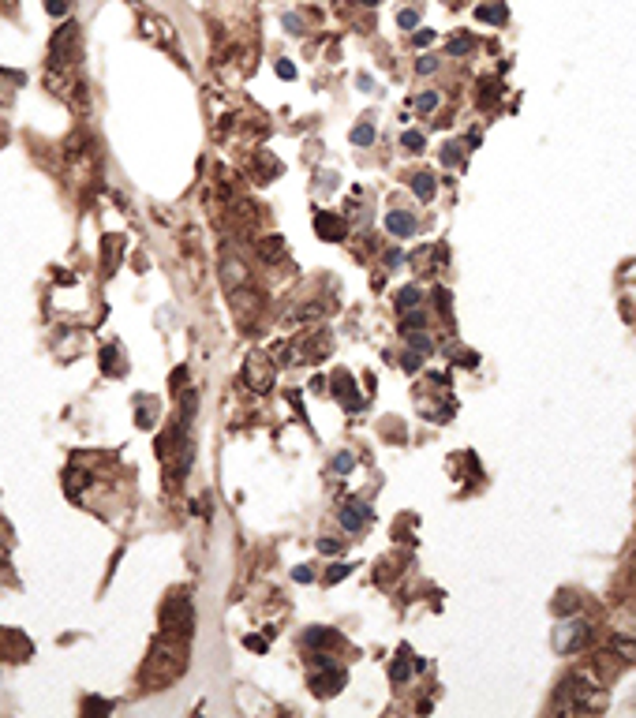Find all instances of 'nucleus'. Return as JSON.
I'll list each match as a JSON object with an SVG mask.
<instances>
[{
    "mask_svg": "<svg viewBox=\"0 0 636 718\" xmlns=\"http://www.w3.org/2000/svg\"><path fill=\"white\" fill-rule=\"evenodd\" d=\"M603 707H606V692L596 685V678H588V673L565 678V685L558 692V711L584 714V711H603Z\"/></svg>",
    "mask_w": 636,
    "mask_h": 718,
    "instance_id": "1",
    "label": "nucleus"
},
{
    "mask_svg": "<svg viewBox=\"0 0 636 718\" xmlns=\"http://www.w3.org/2000/svg\"><path fill=\"white\" fill-rule=\"evenodd\" d=\"M184 654H187V640H180V637H165L150 647V662H146V681H154V685H165V681H173L176 673L184 670Z\"/></svg>",
    "mask_w": 636,
    "mask_h": 718,
    "instance_id": "2",
    "label": "nucleus"
},
{
    "mask_svg": "<svg viewBox=\"0 0 636 718\" xmlns=\"http://www.w3.org/2000/svg\"><path fill=\"white\" fill-rule=\"evenodd\" d=\"M191 628H195V610H191V599L187 595H173L161 606V632L187 640Z\"/></svg>",
    "mask_w": 636,
    "mask_h": 718,
    "instance_id": "3",
    "label": "nucleus"
},
{
    "mask_svg": "<svg viewBox=\"0 0 636 718\" xmlns=\"http://www.w3.org/2000/svg\"><path fill=\"white\" fill-rule=\"evenodd\" d=\"M244 382H247V389H254V393H270L273 382H278V367H273V359L262 355V352H251V355L244 359Z\"/></svg>",
    "mask_w": 636,
    "mask_h": 718,
    "instance_id": "4",
    "label": "nucleus"
},
{
    "mask_svg": "<svg viewBox=\"0 0 636 718\" xmlns=\"http://www.w3.org/2000/svg\"><path fill=\"white\" fill-rule=\"evenodd\" d=\"M79 41V27L75 23H64L56 34H53V41H49V60H53V68H64V64H72V46Z\"/></svg>",
    "mask_w": 636,
    "mask_h": 718,
    "instance_id": "5",
    "label": "nucleus"
},
{
    "mask_svg": "<svg viewBox=\"0 0 636 718\" xmlns=\"http://www.w3.org/2000/svg\"><path fill=\"white\" fill-rule=\"evenodd\" d=\"M588 640H591V625H588V621H569V625H562V628L554 632V647H558L562 654L580 651Z\"/></svg>",
    "mask_w": 636,
    "mask_h": 718,
    "instance_id": "6",
    "label": "nucleus"
},
{
    "mask_svg": "<svg viewBox=\"0 0 636 718\" xmlns=\"http://www.w3.org/2000/svg\"><path fill=\"white\" fill-rule=\"evenodd\" d=\"M341 688H345V670H337V666H326L322 673H314L311 678V692L322 696V700L326 696H337Z\"/></svg>",
    "mask_w": 636,
    "mask_h": 718,
    "instance_id": "7",
    "label": "nucleus"
},
{
    "mask_svg": "<svg viewBox=\"0 0 636 718\" xmlns=\"http://www.w3.org/2000/svg\"><path fill=\"white\" fill-rule=\"evenodd\" d=\"M314 232H318V240L337 244V240H345V221L337 214H330V209H318L314 214Z\"/></svg>",
    "mask_w": 636,
    "mask_h": 718,
    "instance_id": "8",
    "label": "nucleus"
},
{
    "mask_svg": "<svg viewBox=\"0 0 636 718\" xmlns=\"http://www.w3.org/2000/svg\"><path fill=\"white\" fill-rule=\"evenodd\" d=\"M333 386H337V397H341V405H345V408H352V412H359V408H364V400H359V393H356L352 374L337 371V374H333Z\"/></svg>",
    "mask_w": 636,
    "mask_h": 718,
    "instance_id": "9",
    "label": "nucleus"
},
{
    "mask_svg": "<svg viewBox=\"0 0 636 718\" xmlns=\"http://www.w3.org/2000/svg\"><path fill=\"white\" fill-rule=\"evenodd\" d=\"M221 269H225V285H228L232 292L247 285V269H244V262H240L236 255H232V251H225V255H221Z\"/></svg>",
    "mask_w": 636,
    "mask_h": 718,
    "instance_id": "10",
    "label": "nucleus"
},
{
    "mask_svg": "<svg viewBox=\"0 0 636 718\" xmlns=\"http://www.w3.org/2000/svg\"><path fill=\"white\" fill-rule=\"evenodd\" d=\"M367 520H371V509H367L364 501H359V498L345 501V509H341V524L348 527V532H359V527H364Z\"/></svg>",
    "mask_w": 636,
    "mask_h": 718,
    "instance_id": "11",
    "label": "nucleus"
},
{
    "mask_svg": "<svg viewBox=\"0 0 636 718\" xmlns=\"http://www.w3.org/2000/svg\"><path fill=\"white\" fill-rule=\"evenodd\" d=\"M412 659V651L408 647H400L397 651V659H393V666H390V681L393 685H405L408 678H412V673H416V662H408Z\"/></svg>",
    "mask_w": 636,
    "mask_h": 718,
    "instance_id": "12",
    "label": "nucleus"
},
{
    "mask_svg": "<svg viewBox=\"0 0 636 718\" xmlns=\"http://www.w3.org/2000/svg\"><path fill=\"white\" fill-rule=\"evenodd\" d=\"M386 228L393 232V236L408 240V236H416V218L412 214H400V209H390V214H386Z\"/></svg>",
    "mask_w": 636,
    "mask_h": 718,
    "instance_id": "13",
    "label": "nucleus"
},
{
    "mask_svg": "<svg viewBox=\"0 0 636 718\" xmlns=\"http://www.w3.org/2000/svg\"><path fill=\"white\" fill-rule=\"evenodd\" d=\"M259 259H262V262H281V259H285V240H281V236L259 240Z\"/></svg>",
    "mask_w": 636,
    "mask_h": 718,
    "instance_id": "14",
    "label": "nucleus"
},
{
    "mask_svg": "<svg viewBox=\"0 0 636 718\" xmlns=\"http://www.w3.org/2000/svg\"><path fill=\"white\" fill-rule=\"evenodd\" d=\"M304 644H307V647H333V644H337V632H333V628H322V625H314V628L304 632Z\"/></svg>",
    "mask_w": 636,
    "mask_h": 718,
    "instance_id": "15",
    "label": "nucleus"
},
{
    "mask_svg": "<svg viewBox=\"0 0 636 718\" xmlns=\"http://www.w3.org/2000/svg\"><path fill=\"white\" fill-rule=\"evenodd\" d=\"M412 192H416L419 202H431V199H434V176L416 173V176H412Z\"/></svg>",
    "mask_w": 636,
    "mask_h": 718,
    "instance_id": "16",
    "label": "nucleus"
},
{
    "mask_svg": "<svg viewBox=\"0 0 636 718\" xmlns=\"http://www.w3.org/2000/svg\"><path fill=\"white\" fill-rule=\"evenodd\" d=\"M330 311H333V303H304V307L292 311V322H300V319H326Z\"/></svg>",
    "mask_w": 636,
    "mask_h": 718,
    "instance_id": "17",
    "label": "nucleus"
},
{
    "mask_svg": "<svg viewBox=\"0 0 636 718\" xmlns=\"http://www.w3.org/2000/svg\"><path fill=\"white\" fill-rule=\"evenodd\" d=\"M416 307H419V288H416V285L400 288V292H397V311L405 314V311H416Z\"/></svg>",
    "mask_w": 636,
    "mask_h": 718,
    "instance_id": "18",
    "label": "nucleus"
},
{
    "mask_svg": "<svg viewBox=\"0 0 636 718\" xmlns=\"http://www.w3.org/2000/svg\"><path fill=\"white\" fill-rule=\"evenodd\" d=\"M352 142L356 146H371L374 142V128H371V124H359V128L352 132Z\"/></svg>",
    "mask_w": 636,
    "mask_h": 718,
    "instance_id": "19",
    "label": "nucleus"
},
{
    "mask_svg": "<svg viewBox=\"0 0 636 718\" xmlns=\"http://www.w3.org/2000/svg\"><path fill=\"white\" fill-rule=\"evenodd\" d=\"M476 15H479V19H486V23H502V19H505V4H491V8H479Z\"/></svg>",
    "mask_w": 636,
    "mask_h": 718,
    "instance_id": "20",
    "label": "nucleus"
},
{
    "mask_svg": "<svg viewBox=\"0 0 636 718\" xmlns=\"http://www.w3.org/2000/svg\"><path fill=\"white\" fill-rule=\"evenodd\" d=\"M400 146H405L408 154H419L423 150V135L419 132H405V135H400Z\"/></svg>",
    "mask_w": 636,
    "mask_h": 718,
    "instance_id": "21",
    "label": "nucleus"
},
{
    "mask_svg": "<svg viewBox=\"0 0 636 718\" xmlns=\"http://www.w3.org/2000/svg\"><path fill=\"white\" fill-rule=\"evenodd\" d=\"M412 105H416V109H419V113H431V109H434V105H438V94H434V90H427V94H419V98H416Z\"/></svg>",
    "mask_w": 636,
    "mask_h": 718,
    "instance_id": "22",
    "label": "nucleus"
},
{
    "mask_svg": "<svg viewBox=\"0 0 636 718\" xmlns=\"http://www.w3.org/2000/svg\"><path fill=\"white\" fill-rule=\"evenodd\" d=\"M348 573H352L348 565H330V573H326V584H341V580H345Z\"/></svg>",
    "mask_w": 636,
    "mask_h": 718,
    "instance_id": "23",
    "label": "nucleus"
},
{
    "mask_svg": "<svg viewBox=\"0 0 636 718\" xmlns=\"http://www.w3.org/2000/svg\"><path fill=\"white\" fill-rule=\"evenodd\" d=\"M318 551H322V554H341L345 543L341 539H318Z\"/></svg>",
    "mask_w": 636,
    "mask_h": 718,
    "instance_id": "24",
    "label": "nucleus"
},
{
    "mask_svg": "<svg viewBox=\"0 0 636 718\" xmlns=\"http://www.w3.org/2000/svg\"><path fill=\"white\" fill-rule=\"evenodd\" d=\"M397 23H400V27H405V30H412V27L419 23V12H416V8H405V12H400V15H397Z\"/></svg>",
    "mask_w": 636,
    "mask_h": 718,
    "instance_id": "25",
    "label": "nucleus"
},
{
    "mask_svg": "<svg viewBox=\"0 0 636 718\" xmlns=\"http://www.w3.org/2000/svg\"><path fill=\"white\" fill-rule=\"evenodd\" d=\"M400 367H405L408 374H416V371L423 367V359H419V352H405V359H400Z\"/></svg>",
    "mask_w": 636,
    "mask_h": 718,
    "instance_id": "26",
    "label": "nucleus"
},
{
    "mask_svg": "<svg viewBox=\"0 0 636 718\" xmlns=\"http://www.w3.org/2000/svg\"><path fill=\"white\" fill-rule=\"evenodd\" d=\"M468 49H472V38H453V41H450V53H453V56H464Z\"/></svg>",
    "mask_w": 636,
    "mask_h": 718,
    "instance_id": "27",
    "label": "nucleus"
},
{
    "mask_svg": "<svg viewBox=\"0 0 636 718\" xmlns=\"http://www.w3.org/2000/svg\"><path fill=\"white\" fill-rule=\"evenodd\" d=\"M405 337H408V345H412L416 352H431V341H427L423 333H405Z\"/></svg>",
    "mask_w": 636,
    "mask_h": 718,
    "instance_id": "28",
    "label": "nucleus"
},
{
    "mask_svg": "<svg viewBox=\"0 0 636 718\" xmlns=\"http://www.w3.org/2000/svg\"><path fill=\"white\" fill-rule=\"evenodd\" d=\"M408 326H412V329H419V326H423V314H419V311H405V322H400V333H405Z\"/></svg>",
    "mask_w": 636,
    "mask_h": 718,
    "instance_id": "29",
    "label": "nucleus"
},
{
    "mask_svg": "<svg viewBox=\"0 0 636 718\" xmlns=\"http://www.w3.org/2000/svg\"><path fill=\"white\" fill-rule=\"evenodd\" d=\"M442 161H445V165H457V161H460V146H457V142L445 146V150H442Z\"/></svg>",
    "mask_w": 636,
    "mask_h": 718,
    "instance_id": "30",
    "label": "nucleus"
},
{
    "mask_svg": "<svg viewBox=\"0 0 636 718\" xmlns=\"http://www.w3.org/2000/svg\"><path fill=\"white\" fill-rule=\"evenodd\" d=\"M352 464H356V460H352L348 453H341V457H333V472H352Z\"/></svg>",
    "mask_w": 636,
    "mask_h": 718,
    "instance_id": "31",
    "label": "nucleus"
},
{
    "mask_svg": "<svg viewBox=\"0 0 636 718\" xmlns=\"http://www.w3.org/2000/svg\"><path fill=\"white\" fill-rule=\"evenodd\" d=\"M434 68H438V60H434V56H423L419 64H416V72H419V75H431Z\"/></svg>",
    "mask_w": 636,
    "mask_h": 718,
    "instance_id": "32",
    "label": "nucleus"
},
{
    "mask_svg": "<svg viewBox=\"0 0 636 718\" xmlns=\"http://www.w3.org/2000/svg\"><path fill=\"white\" fill-rule=\"evenodd\" d=\"M554 610H562V614H572V610H577V599H572V595H562V599L554 603Z\"/></svg>",
    "mask_w": 636,
    "mask_h": 718,
    "instance_id": "33",
    "label": "nucleus"
},
{
    "mask_svg": "<svg viewBox=\"0 0 636 718\" xmlns=\"http://www.w3.org/2000/svg\"><path fill=\"white\" fill-rule=\"evenodd\" d=\"M285 27H288L292 34H304V19H300V15H285Z\"/></svg>",
    "mask_w": 636,
    "mask_h": 718,
    "instance_id": "34",
    "label": "nucleus"
},
{
    "mask_svg": "<svg viewBox=\"0 0 636 718\" xmlns=\"http://www.w3.org/2000/svg\"><path fill=\"white\" fill-rule=\"evenodd\" d=\"M412 41H416L419 49H423V46H431V41H434V30H416V38H412Z\"/></svg>",
    "mask_w": 636,
    "mask_h": 718,
    "instance_id": "35",
    "label": "nucleus"
},
{
    "mask_svg": "<svg viewBox=\"0 0 636 718\" xmlns=\"http://www.w3.org/2000/svg\"><path fill=\"white\" fill-rule=\"evenodd\" d=\"M434 300H438L442 314H450V292H445V288H438V292H434Z\"/></svg>",
    "mask_w": 636,
    "mask_h": 718,
    "instance_id": "36",
    "label": "nucleus"
},
{
    "mask_svg": "<svg viewBox=\"0 0 636 718\" xmlns=\"http://www.w3.org/2000/svg\"><path fill=\"white\" fill-rule=\"evenodd\" d=\"M244 647H251V651H266V640H262V637H244Z\"/></svg>",
    "mask_w": 636,
    "mask_h": 718,
    "instance_id": "37",
    "label": "nucleus"
},
{
    "mask_svg": "<svg viewBox=\"0 0 636 718\" xmlns=\"http://www.w3.org/2000/svg\"><path fill=\"white\" fill-rule=\"evenodd\" d=\"M292 577H296V580H300V584H311V580H314V573H311V568H307V565H300V568H296V573H292Z\"/></svg>",
    "mask_w": 636,
    "mask_h": 718,
    "instance_id": "38",
    "label": "nucleus"
},
{
    "mask_svg": "<svg viewBox=\"0 0 636 718\" xmlns=\"http://www.w3.org/2000/svg\"><path fill=\"white\" fill-rule=\"evenodd\" d=\"M457 363H460V367H476V363H479V355H476V352H464V355L457 359Z\"/></svg>",
    "mask_w": 636,
    "mask_h": 718,
    "instance_id": "39",
    "label": "nucleus"
},
{
    "mask_svg": "<svg viewBox=\"0 0 636 718\" xmlns=\"http://www.w3.org/2000/svg\"><path fill=\"white\" fill-rule=\"evenodd\" d=\"M278 75H281V79H296V68L288 64V60H281V64H278Z\"/></svg>",
    "mask_w": 636,
    "mask_h": 718,
    "instance_id": "40",
    "label": "nucleus"
},
{
    "mask_svg": "<svg viewBox=\"0 0 636 718\" xmlns=\"http://www.w3.org/2000/svg\"><path fill=\"white\" fill-rule=\"evenodd\" d=\"M386 262H390V266H400V262H405V255H400V251H386Z\"/></svg>",
    "mask_w": 636,
    "mask_h": 718,
    "instance_id": "41",
    "label": "nucleus"
},
{
    "mask_svg": "<svg viewBox=\"0 0 636 718\" xmlns=\"http://www.w3.org/2000/svg\"><path fill=\"white\" fill-rule=\"evenodd\" d=\"M356 4H364V8H374V4H382V0H356Z\"/></svg>",
    "mask_w": 636,
    "mask_h": 718,
    "instance_id": "42",
    "label": "nucleus"
}]
</instances>
